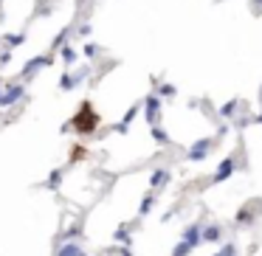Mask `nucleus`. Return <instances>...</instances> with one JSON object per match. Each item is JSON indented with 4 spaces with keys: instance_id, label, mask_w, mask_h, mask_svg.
Returning a JSON list of instances; mask_svg holds the SVG:
<instances>
[{
    "instance_id": "obj_8",
    "label": "nucleus",
    "mask_w": 262,
    "mask_h": 256,
    "mask_svg": "<svg viewBox=\"0 0 262 256\" xmlns=\"http://www.w3.org/2000/svg\"><path fill=\"white\" fill-rule=\"evenodd\" d=\"M206 239H217V236H220V231H217V228H209V231H206Z\"/></svg>"
},
{
    "instance_id": "obj_10",
    "label": "nucleus",
    "mask_w": 262,
    "mask_h": 256,
    "mask_svg": "<svg viewBox=\"0 0 262 256\" xmlns=\"http://www.w3.org/2000/svg\"><path fill=\"white\" fill-rule=\"evenodd\" d=\"M149 208H152V197H147V200H144V203H141V214H147Z\"/></svg>"
},
{
    "instance_id": "obj_2",
    "label": "nucleus",
    "mask_w": 262,
    "mask_h": 256,
    "mask_svg": "<svg viewBox=\"0 0 262 256\" xmlns=\"http://www.w3.org/2000/svg\"><path fill=\"white\" fill-rule=\"evenodd\" d=\"M231 169H234V158H226V164L217 169V175H214V183H220V180H226L228 175H231Z\"/></svg>"
},
{
    "instance_id": "obj_3",
    "label": "nucleus",
    "mask_w": 262,
    "mask_h": 256,
    "mask_svg": "<svg viewBox=\"0 0 262 256\" xmlns=\"http://www.w3.org/2000/svg\"><path fill=\"white\" fill-rule=\"evenodd\" d=\"M23 93V87H9L6 93H3V96H0V104H12V101L17 99V96H20Z\"/></svg>"
},
{
    "instance_id": "obj_5",
    "label": "nucleus",
    "mask_w": 262,
    "mask_h": 256,
    "mask_svg": "<svg viewBox=\"0 0 262 256\" xmlns=\"http://www.w3.org/2000/svg\"><path fill=\"white\" fill-rule=\"evenodd\" d=\"M147 110H149L147 118L152 121V124H155V121H158V101H155V99H147Z\"/></svg>"
},
{
    "instance_id": "obj_7",
    "label": "nucleus",
    "mask_w": 262,
    "mask_h": 256,
    "mask_svg": "<svg viewBox=\"0 0 262 256\" xmlns=\"http://www.w3.org/2000/svg\"><path fill=\"white\" fill-rule=\"evenodd\" d=\"M163 178H166V172H155V175H152V186H161Z\"/></svg>"
},
{
    "instance_id": "obj_9",
    "label": "nucleus",
    "mask_w": 262,
    "mask_h": 256,
    "mask_svg": "<svg viewBox=\"0 0 262 256\" xmlns=\"http://www.w3.org/2000/svg\"><path fill=\"white\" fill-rule=\"evenodd\" d=\"M234 250H237V248H234V245H226V248L220 250L217 256H234Z\"/></svg>"
},
{
    "instance_id": "obj_1",
    "label": "nucleus",
    "mask_w": 262,
    "mask_h": 256,
    "mask_svg": "<svg viewBox=\"0 0 262 256\" xmlns=\"http://www.w3.org/2000/svg\"><path fill=\"white\" fill-rule=\"evenodd\" d=\"M96 127H99V115L93 113V104L91 101H82L79 113L73 115V130H76L79 136H91Z\"/></svg>"
},
{
    "instance_id": "obj_6",
    "label": "nucleus",
    "mask_w": 262,
    "mask_h": 256,
    "mask_svg": "<svg viewBox=\"0 0 262 256\" xmlns=\"http://www.w3.org/2000/svg\"><path fill=\"white\" fill-rule=\"evenodd\" d=\"M59 256H79V245H65V248L59 250Z\"/></svg>"
},
{
    "instance_id": "obj_4",
    "label": "nucleus",
    "mask_w": 262,
    "mask_h": 256,
    "mask_svg": "<svg viewBox=\"0 0 262 256\" xmlns=\"http://www.w3.org/2000/svg\"><path fill=\"white\" fill-rule=\"evenodd\" d=\"M206 150H209V141H203V144H198V147H195V150L189 152V158L192 161H200V158L206 155Z\"/></svg>"
}]
</instances>
